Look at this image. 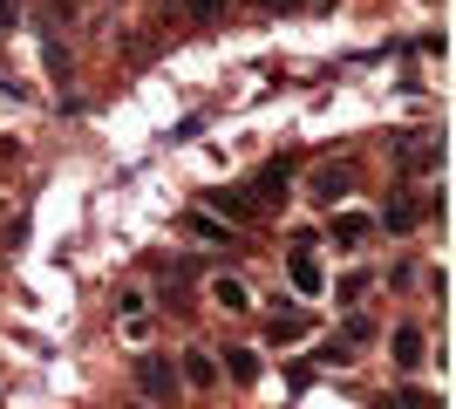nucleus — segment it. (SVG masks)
I'll use <instances>...</instances> for the list:
<instances>
[{"label":"nucleus","instance_id":"1","mask_svg":"<svg viewBox=\"0 0 456 409\" xmlns=\"http://www.w3.org/2000/svg\"><path fill=\"white\" fill-rule=\"evenodd\" d=\"M136 389L151 396V403H171L177 396V369L164 362V355H143V362H136Z\"/></svg>","mask_w":456,"mask_h":409},{"label":"nucleus","instance_id":"2","mask_svg":"<svg viewBox=\"0 0 456 409\" xmlns=\"http://www.w3.org/2000/svg\"><path fill=\"white\" fill-rule=\"evenodd\" d=\"M286 273H293V287L300 293H321V266H314V233H300V246H293V259H286Z\"/></svg>","mask_w":456,"mask_h":409},{"label":"nucleus","instance_id":"3","mask_svg":"<svg viewBox=\"0 0 456 409\" xmlns=\"http://www.w3.org/2000/svg\"><path fill=\"white\" fill-rule=\"evenodd\" d=\"M354 192V171H347V164H327L321 177H314V198H321V205H334V198H347Z\"/></svg>","mask_w":456,"mask_h":409},{"label":"nucleus","instance_id":"4","mask_svg":"<svg viewBox=\"0 0 456 409\" xmlns=\"http://www.w3.org/2000/svg\"><path fill=\"white\" fill-rule=\"evenodd\" d=\"M368 233H375V218H368V212H341V218H334V246H362Z\"/></svg>","mask_w":456,"mask_h":409},{"label":"nucleus","instance_id":"5","mask_svg":"<svg viewBox=\"0 0 456 409\" xmlns=\"http://www.w3.org/2000/svg\"><path fill=\"white\" fill-rule=\"evenodd\" d=\"M211 205H218L225 218H252V212H259V198H252V192H211Z\"/></svg>","mask_w":456,"mask_h":409},{"label":"nucleus","instance_id":"6","mask_svg":"<svg viewBox=\"0 0 456 409\" xmlns=\"http://www.w3.org/2000/svg\"><path fill=\"white\" fill-rule=\"evenodd\" d=\"M184 233H191V239H205V246H218V239H232L225 225L211 218V212H191V218H184Z\"/></svg>","mask_w":456,"mask_h":409},{"label":"nucleus","instance_id":"7","mask_svg":"<svg viewBox=\"0 0 456 409\" xmlns=\"http://www.w3.org/2000/svg\"><path fill=\"white\" fill-rule=\"evenodd\" d=\"M259 205H266V198H286V164H266V171H259Z\"/></svg>","mask_w":456,"mask_h":409},{"label":"nucleus","instance_id":"8","mask_svg":"<svg viewBox=\"0 0 456 409\" xmlns=\"http://www.w3.org/2000/svg\"><path fill=\"white\" fill-rule=\"evenodd\" d=\"M395 362H402V369H416V362H422V334H416V328L395 334Z\"/></svg>","mask_w":456,"mask_h":409},{"label":"nucleus","instance_id":"9","mask_svg":"<svg viewBox=\"0 0 456 409\" xmlns=\"http://www.w3.org/2000/svg\"><path fill=\"white\" fill-rule=\"evenodd\" d=\"M273 334H286V341H300V334H306V314H293V307H273Z\"/></svg>","mask_w":456,"mask_h":409},{"label":"nucleus","instance_id":"10","mask_svg":"<svg viewBox=\"0 0 456 409\" xmlns=\"http://www.w3.org/2000/svg\"><path fill=\"white\" fill-rule=\"evenodd\" d=\"M225 369L239 375V382H252V375H259V355H252V348H232V355H225Z\"/></svg>","mask_w":456,"mask_h":409},{"label":"nucleus","instance_id":"11","mask_svg":"<svg viewBox=\"0 0 456 409\" xmlns=\"http://www.w3.org/2000/svg\"><path fill=\"white\" fill-rule=\"evenodd\" d=\"M409 225H416V198H395L388 205V233H409Z\"/></svg>","mask_w":456,"mask_h":409},{"label":"nucleus","instance_id":"12","mask_svg":"<svg viewBox=\"0 0 456 409\" xmlns=\"http://www.w3.org/2000/svg\"><path fill=\"white\" fill-rule=\"evenodd\" d=\"M184 375L198 382V389H205V382H218V369H211V355H191V362H184Z\"/></svg>","mask_w":456,"mask_h":409},{"label":"nucleus","instance_id":"13","mask_svg":"<svg viewBox=\"0 0 456 409\" xmlns=\"http://www.w3.org/2000/svg\"><path fill=\"white\" fill-rule=\"evenodd\" d=\"M7 20H14V7H0V28H7Z\"/></svg>","mask_w":456,"mask_h":409}]
</instances>
